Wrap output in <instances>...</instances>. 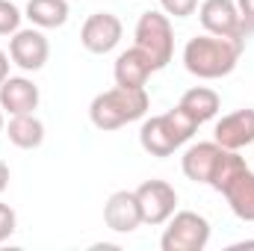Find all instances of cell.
<instances>
[{"label": "cell", "instance_id": "6da1fadb", "mask_svg": "<svg viewBox=\"0 0 254 251\" xmlns=\"http://www.w3.org/2000/svg\"><path fill=\"white\" fill-rule=\"evenodd\" d=\"M243 57V39L228 36H195L184 48V65L198 80H219L228 77Z\"/></svg>", "mask_w": 254, "mask_h": 251}, {"label": "cell", "instance_id": "7a4b0ae2", "mask_svg": "<svg viewBox=\"0 0 254 251\" xmlns=\"http://www.w3.org/2000/svg\"><path fill=\"white\" fill-rule=\"evenodd\" d=\"M151 101H148V92L145 89H125V86H116V89H107L101 92L92 107H89V119L98 130H119V127L130 125V122H139L145 113H148Z\"/></svg>", "mask_w": 254, "mask_h": 251}, {"label": "cell", "instance_id": "3957f363", "mask_svg": "<svg viewBox=\"0 0 254 251\" xmlns=\"http://www.w3.org/2000/svg\"><path fill=\"white\" fill-rule=\"evenodd\" d=\"M136 48H142L157 68H166L175 57V30H172V21L169 15L157 12V9H148L139 15L136 21Z\"/></svg>", "mask_w": 254, "mask_h": 251}, {"label": "cell", "instance_id": "277c9868", "mask_svg": "<svg viewBox=\"0 0 254 251\" xmlns=\"http://www.w3.org/2000/svg\"><path fill=\"white\" fill-rule=\"evenodd\" d=\"M207 243H210V222L192 210L175 213L160 240L163 251H204Z\"/></svg>", "mask_w": 254, "mask_h": 251}, {"label": "cell", "instance_id": "5b68a950", "mask_svg": "<svg viewBox=\"0 0 254 251\" xmlns=\"http://www.w3.org/2000/svg\"><path fill=\"white\" fill-rule=\"evenodd\" d=\"M136 201H139V213H142V225H166L175 210H178V192L166 181H145L136 189Z\"/></svg>", "mask_w": 254, "mask_h": 251}, {"label": "cell", "instance_id": "8992f818", "mask_svg": "<svg viewBox=\"0 0 254 251\" xmlns=\"http://www.w3.org/2000/svg\"><path fill=\"white\" fill-rule=\"evenodd\" d=\"M122 33H125V27L113 12H95L86 18V24L80 30V45L89 54H110L119 48Z\"/></svg>", "mask_w": 254, "mask_h": 251}, {"label": "cell", "instance_id": "52a82bcc", "mask_svg": "<svg viewBox=\"0 0 254 251\" xmlns=\"http://www.w3.org/2000/svg\"><path fill=\"white\" fill-rule=\"evenodd\" d=\"M48 57H51V45H48L42 30L30 27V30L12 33V39H9V60H12V65H18L21 71H39V68H45Z\"/></svg>", "mask_w": 254, "mask_h": 251}, {"label": "cell", "instance_id": "ba28073f", "mask_svg": "<svg viewBox=\"0 0 254 251\" xmlns=\"http://www.w3.org/2000/svg\"><path fill=\"white\" fill-rule=\"evenodd\" d=\"M198 18L201 27L213 36H228V39H243V18L234 0H204L198 6Z\"/></svg>", "mask_w": 254, "mask_h": 251}, {"label": "cell", "instance_id": "9c48e42d", "mask_svg": "<svg viewBox=\"0 0 254 251\" xmlns=\"http://www.w3.org/2000/svg\"><path fill=\"white\" fill-rule=\"evenodd\" d=\"M154 71H160L157 63H154L142 48H136V45L127 48L125 54H119L116 68H113L116 86H125V89H145V83H148V77H151Z\"/></svg>", "mask_w": 254, "mask_h": 251}, {"label": "cell", "instance_id": "30bf717a", "mask_svg": "<svg viewBox=\"0 0 254 251\" xmlns=\"http://www.w3.org/2000/svg\"><path fill=\"white\" fill-rule=\"evenodd\" d=\"M104 225L116 234H130L142 225V213H139V201L136 192H113L104 204Z\"/></svg>", "mask_w": 254, "mask_h": 251}, {"label": "cell", "instance_id": "8fae6325", "mask_svg": "<svg viewBox=\"0 0 254 251\" xmlns=\"http://www.w3.org/2000/svg\"><path fill=\"white\" fill-rule=\"evenodd\" d=\"M0 107L9 116H27L39 107V86L27 77H6L0 83Z\"/></svg>", "mask_w": 254, "mask_h": 251}, {"label": "cell", "instance_id": "7c38bea8", "mask_svg": "<svg viewBox=\"0 0 254 251\" xmlns=\"http://www.w3.org/2000/svg\"><path fill=\"white\" fill-rule=\"evenodd\" d=\"M213 139L228 148V151H240L246 145L254 142V110H237L231 116H225L216 130H213Z\"/></svg>", "mask_w": 254, "mask_h": 251}, {"label": "cell", "instance_id": "4fadbf2b", "mask_svg": "<svg viewBox=\"0 0 254 251\" xmlns=\"http://www.w3.org/2000/svg\"><path fill=\"white\" fill-rule=\"evenodd\" d=\"M222 145L213 139V142H198V145H190L187 148V154H184V175L195 181V184H210V175H213V169H216V163H219V157H222Z\"/></svg>", "mask_w": 254, "mask_h": 251}, {"label": "cell", "instance_id": "5bb4252c", "mask_svg": "<svg viewBox=\"0 0 254 251\" xmlns=\"http://www.w3.org/2000/svg\"><path fill=\"white\" fill-rule=\"evenodd\" d=\"M139 142H142V148L151 154V157H172L178 148H181V142L175 139V133H172V127L166 122V116H154V119H148L142 130H139Z\"/></svg>", "mask_w": 254, "mask_h": 251}, {"label": "cell", "instance_id": "9a60e30c", "mask_svg": "<svg viewBox=\"0 0 254 251\" xmlns=\"http://www.w3.org/2000/svg\"><path fill=\"white\" fill-rule=\"evenodd\" d=\"M6 136H9V142H12L15 148L30 151V148H39V145L45 142V125H42L33 113H27V116H12L9 125H6Z\"/></svg>", "mask_w": 254, "mask_h": 251}, {"label": "cell", "instance_id": "2e32d148", "mask_svg": "<svg viewBox=\"0 0 254 251\" xmlns=\"http://www.w3.org/2000/svg\"><path fill=\"white\" fill-rule=\"evenodd\" d=\"M222 195L228 198V204H231V210H234L237 219H243V222H254V172L246 169V172L225 189Z\"/></svg>", "mask_w": 254, "mask_h": 251}, {"label": "cell", "instance_id": "e0dca14e", "mask_svg": "<svg viewBox=\"0 0 254 251\" xmlns=\"http://www.w3.org/2000/svg\"><path fill=\"white\" fill-rule=\"evenodd\" d=\"M178 107H184L198 125H204V122L216 119L222 101H219V95H216L213 89H207V86H195V89H190V92H184V98H181Z\"/></svg>", "mask_w": 254, "mask_h": 251}, {"label": "cell", "instance_id": "ac0fdd59", "mask_svg": "<svg viewBox=\"0 0 254 251\" xmlns=\"http://www.w3.org/2000/svg\"><path fill=\"white\" fill-rule=\"evenodd\" d=\"M68 0H30L27 3V18L39 30H54L68 21Z\"/></svg>", "mask_w": 254, "mask_h": 251}, {"label": "cell", "instance_id": "d6986e66", "mask_svg": "<svg viewBox=\"0 0 254 251\" xmlns=\"http://www.w3.org/2000/svg\"><path fill=\"white\" fill-rule=\"evenodd\" d=\"M246 169H249L246 166V157H240V151H228L225 148L222 157H219V163H216V169H213V175H210V184L207 187H213L216 192H225Z\"/></svg>", "mask_w": 254, "mask_h": 251}, {"label": "cell", "instance_id": "ffe728a7", "mask_svg": "<svg viewBox=\"0 0 254 251\" xmlns=\"http://www.w3.org/2000/svg\"><path fill=\"white\" fill-rule=\"evenodd\" d=\"M21 9L9 0H0V36H12L21 30Z\"/></svg>", "mask_w": 254, "mask_h": 251}, {"label": "cell", "instance_id": "44dd1931", "mask_svg": "<svg viewBox=\"0 0 254 251\" xmlns=\"http://www.w3.org/2000/svg\"><path fill=\"white\" fill-rule=\"evenodd\" d=\"M160 6L172 18H190V15H195V9H198V0H160Z\"/></svg>", "mask_w": 254, "mask_h": 251}, {"label": "cell", "instance_id": "7402d4cb", "mask_svg": "<svg viewBox=\"0 0 254 251\" xmlns=\"http://www.w3.org/2000/svg\"><path fill=\"white\" fill-rule=\"evenodd\" d=\"M15 225H18L15 210H12L9 204H3V201H0V243H6V240L15 234Z\"/></svg>", "mask_w": 254, "mask_h": 251}, {"label": "cell", "instance_id": "603a6c76", "mask_svg": "<svg viewBox=\"0 0 254 251\" xmlns=\"http://www.w3.org/2000/svg\"><path fill=\"white\" fill-rule=\"evenodd\" d=\"M237 9H240V18H243V30L252 33L254 30V0H237Z\"/></svg>", "mask_w": 254, "mask_h": 251}, {"label": "cell", "instance_id": "cb8c5ba5", "mask_svg": "<svg viewBox=\"0 0 254 251\" xmlns=\"http://www.w3.org/2000/svg\"><path fill=\"white\" fill-rule=\"evenodd\" d=\"M9 54H3V51H0V83H3V80H6V77H9Z\"/></svg>", "mask_w": 254, "mask_h": 251}, {"label": "cell", "instance_id": "d4e9b609", "mask_svg": "<svg viewBox=\"0 0 254 251\" xmlns=\"http://www.w3.org/2000/svg\"><path fill=\"white\" fill-rule=\"evenodd\" d=\"M6 187H9V166L0 160V192H3Z\"/></svg>", "mask_w": 254, "mask_h": 251}, {"label": "cell", "instance_id": "484cf974", "mask_svg": "<svg viewBox=\"0 0 254 251\" xmlns=\"http://www.w3.org/2000/svg\"><path fill=\"white\" fill-rule=\"evenodd\" d=\"M3 127H6V122H3V107H0V133H3Z\"/></svg>", "mask_w": 254, "mask_h": 251}]
</instances>
